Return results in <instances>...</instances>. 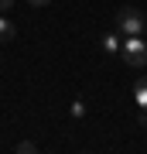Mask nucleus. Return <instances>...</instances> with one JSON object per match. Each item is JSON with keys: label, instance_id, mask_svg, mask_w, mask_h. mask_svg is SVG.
Here are the masks:
<instances>
[{"label": "nucleus", "instance_id": "9", "mask_svg": "<svg viewBox=\"0 0 147 154\" xmlns=\"http://www.w3.org/2000/svg\"><path fill=\"white\" fill-rule=\"evenodd\" d=\"M31 4H34V7H44V4H48V0H31Z\"/></svg>", "mask_w": 147, "mask_h": 154}, {"label": "nucleus", "instance_id": "5", "mask_svg": "<svg viewBox=\"0 0 147 154\" xmlns=\"http://www.w3.org/2000/svg\"><path fill=\"white\" fill-rule=\"evenodd\" d=\"M11 38H14V24L0 14V41H11Z\"/></svg>", "mask_w": 147, "mask_h": 154}, {"label": "nucleus", "instance_id": "7", "mask_svg": "<svg viewBox=\"0 0 147 154\" xmlns=\"http://www.w3.org/2000/svg\"><path fill=\"white\" fill-rule=\"evenodd\" d=\"M72 116H86V106H82V103H72Z\"/></svg>", "mask_w": 147, "mask_h": 154}, {"label": "nucleus", "instance_id": "4", "mask_svg": "<svg viewBox=\"0 0 147 154\" xmlns=\"http://www.w3.org/2000/svg\"><path fill=\"white\" fill-rule=\"evenodd\" d=\"M103 48L109 51V55H116V51H120L123 45H120V38H116V34H103Z\"/></svg>", "mask_w": 147, "mask_h": 154}, {"label": "nucleus", "instance_id": "1", "mask_svg": "<svg viewBox=\"0 0 147 154\" xmlns=\"http://www.w3.org/2000/svg\"><path fill=\"white\" fill-rule=\"evenodd\" d=\"M147 28V21L140 17V11L137 7H123V11H116V31L127 34V38H137Z\"/></svg>", "mask_w": 147, "mask_h": 154}, {"label": "nucleus", "instance_id": "6", "mask_svg": "<svg viewBox=\"0 0 147 154\" xmlns=\"http://www.w3.org/2000/svg\"><path fill=\"white\" fill-rule=\"evenodd\" d=\"M17 154H38V147H34L31 140H21L17 144Z\"/></svg>", "mask_w": 147, "mask_h": 154}, {"label": "nucleus", "instance_id": "8", "mask_svg": "<svg viewBox=\"0 0 147 154\" xmlns=\"http://www.w3.org/2000/svg\"><path fill=\"white\" fill-rule=\"evenodd\" d=\"M11 4H14V0H0V14H4V11H7Z\"/></svg>", "mask_w": 147, "mask_h": 154}, {"label": "nucleus", "instance_id": "10", "mask_svg": "<svg viewBox=\"0 0 147 154\" xmlns=\"http://www.w3.org/2000/svg\"><path fill=\"white\" fill-rule=\"evenodd\" d=\"M144 123H147V113H144Z\"/></svg>", "mask_w": 147, "mask_h": 154}, {"label": "nucleus", "instance_id": "2", "mask_svg": "<svg viewBox=\"0 0 147 154\" xmlns=\"http://www.w3.org/2000/svg\"><path fill=\"white\" fill-rule=\"evenodd\" d=\"M120 55L127 65H147V41L137 34V38H127L123 41V48H120Z\"/></svg>", "mask_w": 147, "mask_h": 154}, {"label": "nucleus", "instance_id": "11", "mask_svg": "<svg viewBox=\"0 0 147 154\" xmlns=\"http://www.w3.org/2000/svg\"><path fill=\"white\" fill-rule=\"evenodd\" d=\"M144 31H147V28H144Z\"/></svg>", "mask_w": 147, "mask_h": 154}, {"label": "nucleus", "instance_id": "3", "mask_svg": "<svg viewBox=\"0 0 147 154\" xmlns=\"http://www.w3.org/2000/svg\"><path fill=\"white\" fill-rule=\"evenodd\" d=\"M133 99H137V106L147 113V75H144V79H137V86H133Z\"/></svg>", "mask_w": 147, "mask_h": 154}]
</instances>
